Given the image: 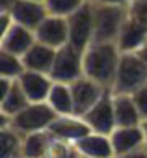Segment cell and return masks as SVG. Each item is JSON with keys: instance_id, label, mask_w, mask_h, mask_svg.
Here are the masks:
<instances>
[{"instance_id": "obj_1", "label": "cell", "mask_w": 147, "mask_h": 158, "mask_svg": "<svg viewBox=\"0 0 147 158\" xmlns=\"http://www.w3.org/2000/svg\"><path fill=\"white\" fill-rule=\"evenodd\" d=\"M121 54L123 52L116 43L93 41L84 50V76L99 82L103 88L112 91L121 61Z\"/></svg>"}, {"instance_id": "obj_2", "label": "cell", "mask_w": 147, "mask_h": 158, "mask_svg": "<svg viewBox=\"0 0 147 158\" xmlns=\"http://www.w3.org/2000/svg\"><path fill=\"white\" fill-rule=\"evenodd\" d=\"M145 84H147V63L140 58L138 52H123L112 91L132 95Z\"/></svg>"}, {"instance_id": "obj_3", "label": "cell", "mask_w": 147, "mask_h": 158, "mask_svg": "<svg viewBox=\"0 0 147 158\" xmlns=\"http://www.w3.org/2000/svg\"><path fill=\"white\" fill-rule=\"evenodd\" d=\"M91 4H93V17H95V41L116 43L128 17V8L97 4V2Z\"/></svg>"}, {"instance_id": "obj_4", "label": "cell", "mask_w": 147, "mask_h": 158, "mask_svg": "<svg viewBox=\"0 0 147 158\" xmlns=\"http://www.w3.org/2000/svg\"><path fill=\"white\" fill-rule=\"evenodd\" d=\"M84 76V50L65 45L56 50V58L50 69V78L54 82L73 84Z\"/></svg>"}, {"instance_id": "obj_5", "label": "cell", "mask_w": 147, "mask_h": 158, "mask_svg": "<svg viewBox=\"0 0 147 158\" xmlns=\"http://www.w3.org/2000/svg\"><path fill=\"white\" fill-rule=\"evenodd\" d=\"M56 117H58V114L47 102H32L21 114L11 117L10 125L17 132L26 136V134H34V132H47Z\"/></svg>"}, {"instance_id": "obj_6", "label": "cell", "mask_w": 147, "mask_h": 158, "mask_svg": "<svg viewBox=\"0 0 147 158\" xmlns=\"http://www.w3.org/2000/svg\"><path fill=\"white\" fill-rule=\"evenodd\" d=\"M69 26V45L86 50L95 41V17H93V4L91 0L78 8L73 15L67 17Z\"/></svg>"}, {"instance_id": "obj_7", "label": "cell", "mask_w": 147, "mask_h": 158, "mask_svg": "<svg viewBox=\"0 0 147 158\" xmlns=\"http://www.w3.org/2000/svg\"><path fill=\"white\" fill-rule=\"evenodd\" d=\"M71 91H73V101H75V115L84 117L110 89L103 88L99 82L91 80L88 76H82L71 84Z\"/></svg>"}, {"instance_id": "obj_8", "label": "cell", "mask_w": 147, "mask_h": 158, "mask_svg": "<svg viewBox=\"0 0 147 158\" xmlns=\"http://www.w3.org/2000/svg\"><path fill=\"white\" fill-rule=\"evenodd\" d=\"M86 123L90 125V128L93 132L99 134H112L117 128V121H116V110H114V93L106 91L104 97L84 115Z\"/></svg>"}, {"instance_id": "obj_9", "label": "cell", "mask_w": 147, "mask_h": 158, "mask_svg": "<svg viewBox=\"0 0 147 158\" xmlns=\"http://www.w3.org/2000/svg\"><path fill=\"white\" fill-rule=\"evenodd\" d=\"M28 104H32L23 91L19 80L10 78H0V115L4 117H15L21 114Z\"/></svg>"}, {"instance_id": "obj_10", "label": "cell", "mask_w": 147, "mask_h": 158, "mask_svg": "<svg viewBox=\"0 0 147 158\" xmlns=\"http://www.w3.org/2000/svg\"><path fill=\"white\" fill-rule=\"evenodd\" d=\"M52 138H58V139H65V141H71V143H77L80 141L82 138H86L90 132H93L90 128V125L86 123L84 117L80 115H58L54 119V123L48 127L47 130Z\"/></svg>"}, {"instance_id": "obj_11", "label": "cell", "mask_w": 147, "mask_h": 158, "mask_svg": "<svg viewBox=\"0 0 147 158\" xmlns=\"http://www.w3.org/2000/svg\"><path fill=\"white\" fill-rule=\"evenodd\" d=\"M36 39L50 48H61L69 45V26L65 17L48 15L37 28H36Z\"/></svg>"}, {"instance_id": "obj_12", "label": "cell", "mask_w": 147, "mask_h": 158, "mask_svg": "<svg viewBox=\"0 0 147 158\" xmlns=\"http://www.w3.org/2000/svg\"><path fill=\"white\" fill-rule=\"evenodd\" d=\"M110 139H112L116 156H121V154H128L134 151H141L145 147L147 136H145L143 127L136 125V127H117L110 134Z\"/></svg>"}, {"instance_id": "obj_13", "label": "cell", "mask_w": 147, "mask_h": 158, "mask_svg": "<svg viewBox=\"0 0 147 158\" xmlns=\"http://www.w3.org/2000/svg\"><path fill=\"white\" fill-rule=\"evenodd\" d=\"M116 45L121 52H140L147 45V24H143L128 13Z\"/></svg>"}, {"instance_id": "obj_14", "label": "cell", "mask_w": 147, "mask_h": 158, "mask_svg": "<svg viewBox=\"0 0 147 158\" xmlns=\"http://www.w3.org/2000/svg\"><path fill=\"white\" fill-rule=\"evenodd\" d=\"M13 21L24 28L36 32V28L48 17V10L45 2H32V0H17L13 8L10 10Z\"/></svg>"}, {"instance_id": "obj_15", "label": "cell", "mask_w": 147, "mask_h": 158, "mask_svg": "<svg viewBox=\"0 0 147 158\" xmlns=\"http://www.w3.org/2000/svg\"><path fill=\"white\" fill-rule=\"evenodd\" d=\"M36 32L30 28H24L21 24H13L4 35H0V50L15 54V56H24L36 43Z\"/></svg>"}, {"instance_id": "obj_16", "label": "cell", "mask_w": 147, "mask_h": 158, "mask_svg": "<svg viewBox=\"0 0 147 158\" xmlns=\"http://www.w3.org/2000/svg\"><path fill=\"white\" fill-rule=\"evenodd\" d=\"M19 84H21V88L26 93L30 102H47L48 93L54 86V80L47 73L24 71V74L19 78Z\"/></svg>"}, {"instance_id": "obj_17", "label": "cell", "mask_w": 147, "mask_h": 158, "mask_svg": "<svg viewBox=\"0 0 147 158\" xmlns=\"http://www.w3.org/2000/svg\"><path fill=\"white\" fill-rule=\"evenodd\" d=\"M77 147H78L82 158H116L112 139L108 134L90 132L86 138L77 141Z\"/></svg>"}, {"instance_id": "obj_18", "label": "cell", "mask_w": 147, "mask_h": 158, "mask_svg": "<svg viewBox=\"0 0 147 158\" xmlns=\"http://www.w3.org/2000/svg\"><path fill=\"white\" fill-rule=\"evenodd\" d=\"M54 58H56V48H50V47L36 41L34 47L23 56V61H24L26 71H36V73L50 74Z\"/></svg>"}, {"instance_id": "obj_19", "label": "cell", "mask_w": 147, "mask_h": 158, "mask_svg": "<svg viewBox=\"0 0 147 158\" xmlns=\"http://www.w3.org/2000/svg\"><path fill=\"white\" fill-rule=\"evenodd\" d=\"M114 110H116L117 127H136V125L143 123V117H141L132 95L114 93Z\"/></svg>"}, {"instance_id": "obj_20", "label": "cell", "mask_w": 147, "mask_h": 158, "mask_svg": "<svg viewBox=\"0 0 147 158\" xmlns=\"http://www.w3.org/2000/svg\"><path fill=\"white\" fill-rule=\"evenodd\" d=\"M47 104L58 114V115H73L75 114V101H73V91H71V84H61V82H54Z\"/></svg>"}, {"instance_id": "obj_21", "label": "cell", "mask_w": 147, "mask_h": 158, "mask_svg": "<svg viewBox=\"0 0 147 158\" xmlns=\"http://www.w3.org/2000/svg\"><path fill=\"white\" fill-rule=\"evenodd\" d=\"M0 139H2V158H23L24 136L21 132H17L11 125L0 127Z\"/></svg>"}, {"instance_id": "obj_22", "label": "cell", "mask_w": 147, "mask_h": 158, "mask_svg": "<svg viewBox=\"0 0 147 158\" xmlns=\"http://www.w3.org/2000/svg\"><path fill=\"white\" fill-rule=\"evenodd\" d=\"M48 143H50L48 132L26 134L23 139V158H45Z\"/></svg>"}, {"instance_id": "obj_23", "label": "cell", "mask_w": 147, "mask_h": 158, "mask_svg": "<svg viewBox=\"0 0 147 158\" xmlns=\"http://www.w3.org/2000/svg\"><path fill=\"white\" fill-rule=\"evenodd\" d=\"M26 67L21 56L10 54L0 50V78H10V80H19L24 74Z\"/></svg>"}, {"instance_id": "obj_24", "label": "cell", "mask_w": 147, "mask_h": 158, "mask_svg": "<svg viewBox=\"0 0 147 158\" xmlns=\"http://www.w3.org/2000/svg\"><path fill=\"white\" fill-rule=\"evenodd\" d=\"M45 158H82L77 143H71L65 139H58L50 136V143L47 149Z\"/></svg>"}, {"instance_id": "obj_25", "label": "cell", "mask_w": 147, "mask_h": 158, "mask_svg": "<svg viewBox=\"0 0 147 158\" xmlns=\"http://www.w3.org/2000/svg\"><path fill=\"white\" fill-rule=\"evenodd\" d=\"M88 0H45V6L48 10V15L56 17H69L73 15L78 8H82Z\"/></svg>"}, {"instance_id": "obj_26", "label": "cell", "mask_w": 147, "mask_h": 158, "mask_svg": "<svg viewBox=\"0 0 147 158\" xmlns=\"http://www.w3.org/2000/svg\"><path fill=\"white\" fill-rule=\"evenodd\" d=\"M128 13L143 24H147V0H134L128 8Z\"/></svg>"}, {"instance_id": "obj_27", "label": "cell", "mask_w": 147, "mask_h": 158, "mask_svg": "<svg viewBox=\"0 0 147 158\" xmlns=\"http://www.w3.org/2000/svg\"><path fill=\"white\" fill-rule=\"evenodd\" d=\"M132 97H134V102H136V106H138V110H140V114L145 121L147 119V84L141 86L138 91H134Z\"/></svg>"}, {"instance_id": "obj_28", "label": "cell", "mask_w": 147, "mask_h": 158, "mask_svg": "<svg viewBox=\"0 0 147 158\" xmlns=\"http://www.w3.org/2000/svg\"><path fill=\"white\" fill-rule=\"evenodd\" d=\"M0 24H2V30H0V35H4L13 24H15V21H13V17L10 15V13H0Z\"/></svg>"}, {"instance_id": "obj_29", "label": "cell", "mask_w": 147, "mask_h": 158, "mask_svg": "<svg viewBox=\"0 0 147 158\" xmlns=\"http://www.w3.org/2000/svg\"><path fill=\"white\" fill-rule=\"evenodd\" d=\"M97 4H108V6H123V8H130V4L134 0H91Z\"/></svg>"}, {"instance_id": "obj_30", "label": "cell", "mask_w": 147, "mask_h": 158, "mask_svg": "<svg viewBox=\"0 0 147 158\" xmlns=\"http://www.w3.org/2000/svg\"><path fill=\"white\" fill-rule=\"evenodd\" d=\"M17 0H0V13H10V10L13 8V4Z\"/></svg>"}, {"instance_id": "obj_31", "label": "cell", "mask_w": 147, "mask_h": 158, "mask_svg": "<svg viewBox=\"0 0 147 158\" xmlns=\"http://www.w3.org/2000/svg\"><path fill=\"white\" fill-rule=\"evenodd\" d=\"M116 158H147V152H145V149H141V151H134V152L121 154V156H116Z\"/></svg>"}, {"instance_id": "obj_32", "label": "cell", "mask_w": 147, "mask_h": 158, "mask_svg": "<svg viewBox=\"0 0 147 158\" xmlns=\"http://www.w3.org/2000/svg\"><path fill=\"white\" fill-rule=\"evenodd\" d=\"M138 54H140V58H141V60H143V61L147 63V47H143V48H141V50H140Z\"/></svg>"}, {"instance_id": "obj_33", "label": "cell", "mask_w": 147, "mask_h": 158, "mask_svg": "<svg viewBox=\"0 0 147 158\" xmlns=\"http://www.w3.org/2000/svg\"><path fill=\"white\" fill-rule=\"evenodd\" d=\"M141 127H143V130H145V136H147V119H145V121L141 123Z\"/></svg>"}, {"instance_id": "obj_34", "label": "cell", "mask_w": 147, "mask_h": 158, "mask_svg": "<svg viewBox=\"0 0 147 158\" xmlns=\"http://www.w3.org/2000/svg\"><path fill=\"white\" fill-rule=\"evenodd\" d=\"M32 2H45V0H32Z\"/></svg>"}, {"instance_id": "obj_35", "label": "cell", "mask_w": 147, "mask_h": 158, "mask_svg": "<svg viewBox=\"0 0 147 158\" xmlns=\"http://www.w3.org/2000/svg\"><path fill=\"white\" fill-rule=\"evenodd\" d=\"M143 149H145V152H147V139H145V147H143Z\"/></svg>"}, {"instance_id": "obj_36", "label": "cell", "mask_w": 147, "mask_h": 158, "mask_svg": "<svg viewBox=\"0 0 147 158\" xmlns=\"http://www.w3.org/2000/svg\"><path fill=\"white\" fill-rule=\"evenodd\" d=\"M145 47H147V45H145Z\"/></svg>"}]
</instances>
